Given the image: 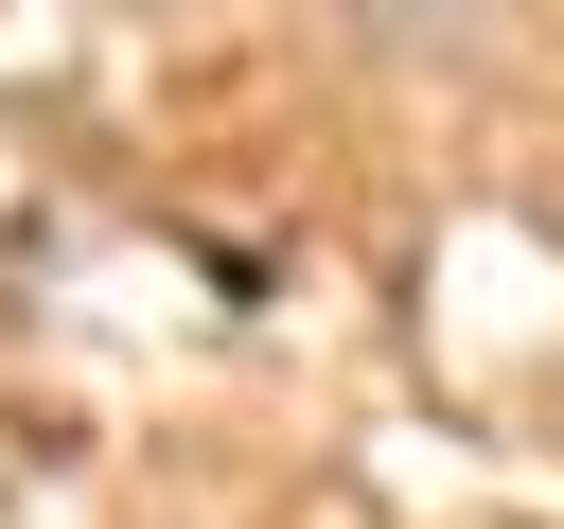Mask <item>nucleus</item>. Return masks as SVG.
Here are the masks:
<instances>
[]
</instances>
